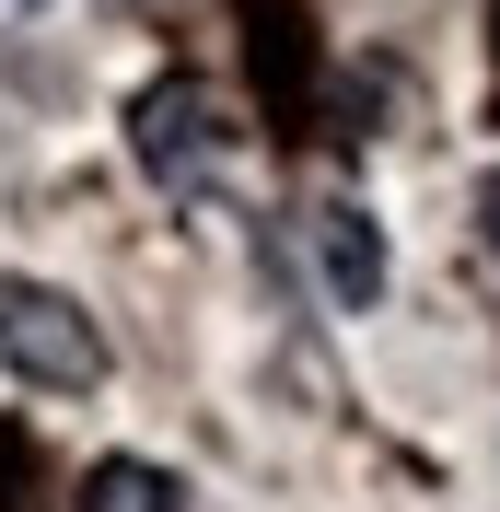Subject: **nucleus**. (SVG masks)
I'll return each mask as SVG.
<instances>
[{
  "label": "nucleus",
  "instance_id": "1",
  "mask_svg": "<svg viewBox=\"0 0 500 512\" xmlns=\"http://www.w3.org/2000/svg\"><path fill=\"white\" fill-rule=\"evenodd\" d=\"M0 373L35 396H94L105 384V326L82 315V291L0 268Z\"/></svg>",
  "mask_w": 500,
  "mask_h": 512
},
{
  "label": "nucleus",
  "instance_id": "5",
  "mask_svg": "<svg viewBox=\"0 0 500 512\" xmlns=\"http://www.w3.org/2000/svg\"><path fill=\"white\" fill-rule=\"evenodd\" d=\"M477 233H489V256H500V163L477 175Z\"/></svg>",
  "mask_w": 500,
  "mask_h": 512
},
{
  "label": "nucleus",
  "instance_id": "6",
  "mask_svg": "<svg viewBox=\"0 0 500 512\" xmlns=\"http://www.w3.org/2000/svg\"><path fill=\"white\" fill-rule=\"evenodd\" d=\"M105 12H117V0H105Z\"/></svg>",
  "mask_w": 500,
  "mask_h": 512
},
{
  "label": "nucleus",
  "instance_id": "2",
  "mask_svg": "<svg viewBox=\"0 0 500 512\" xmlns=\"http://www.w3.org/2000/svg\"><path fill=\"white\" fill-rule=\"evenodd\" d=\"M128 152H140V175L152 187H175V198H198V187H221L233 175V152H245V128H233V105L210 94V82H152V94L128 105Z\"/></svg>",
  "mask_w": 500,
  "mask_h": 512
},
{
  "label": "nucleus",
  "instance_id": "4",
  "mask_svg": "<svg viewBox=\"0 0 500 512\" xmlns=\"http://www.w3.org/2000/svg\"><path fill=\"white\" fill-rule=\"evenodd\" d=\"M82 512H187V478L163 454H105L94 478H82Z\"/></svg>",
  "mask_w": 500,
  "mask_h": 512
},
{
  "label": "nucleus",
  "instance_id": "3",
  "mask_svg": "<svg viewBox=\"0 0 500 512\" xmlns=\"http://www.w3.org/2000/svg\"><path fill=\"white\" fill-rule=\"evenodd\" d=\"M303 256H314V280H326V303H338V315H373L384 280H396L384 222L361 210V198H314V210H303Z\"/></svg>",
  "mask_w": 500,
  "mask_h": 512
}]
</instances>
